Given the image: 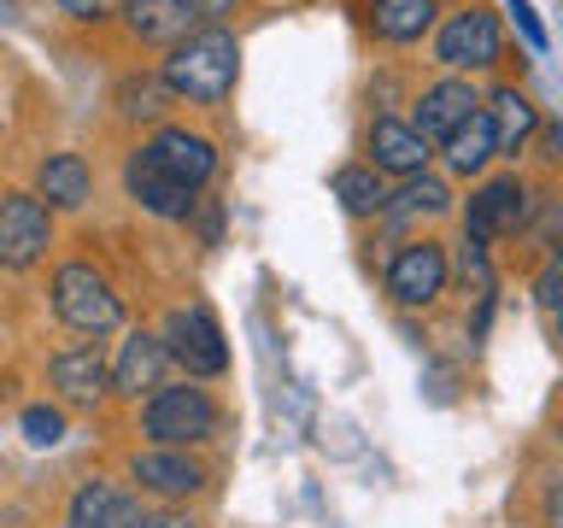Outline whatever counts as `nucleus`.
I'll return each mask as SVG.
<instances>
[{
    "instance_id": "obj_23",
    "label": "nucleus",
    "mask_w": 563,
    "mask_h": 528,
    "mask_svg": "<svg viewBox=\"0 0 563 528\" xmlns=\"http://www.w3.org/2000/svg\"><path fill=\"white\" fill-rule=\"evenodd\" d=\"M18 429H24L30 447H59L65 440V411H53V405H24V411H18Z\"/></svg>"
},
{
    "instance_id": "obj_27",
    "label": "nucleus",
    "mask_w": 563,
    "mask_h": 528,
    "mask_svg": "<svg viewBox=\"0 0 563 528\" xmlns=\"http://www.w3.org/2000/svg\"><path fill=\"white\" fill-rule=\"evenodd\" d=\"M59 7H65L70 18H100V12H112L118 0H59Z\"/></svg>"
},
{
    "instance_id": "obj_26",
    "label": "nucleus",
    "mask_w": 563,
    "mask_h": 528,
    "mask_svg": "<svg viewBox=\"0 0 563 528\" xmlns=\"http://www.w3.org/2000/svg\"><path fill=\"white\" fill-rule=\"evenodd\" d=\"M510 12H517V30L528 35V47H545V30H540V18L528 12V0H510Z\"/></svg>"
},
{
    "instance_id": "obj_29",
    "label": "nucleus",
    "mask_w": 563,
    "mask_h": 528,
    "mask_svg": "<svg viewBox=\"0 0 563 528\" xmlns=\"http://www.w3.org/2000/svg\"><path fill=\"white\" fill-rule=\"evenodd\" d=\"M545 141H552V158H563V123H552V130H545Z\"/></svg>"
},
{
    "instance_id": "obj_16",
    "label": "nucleus",
    "mask_w": 563,
    "mask_h": 528,
    "mask_svg": "<svg viewBox=\"0 0 563 528\" xmlns=\"http://www.w3.org/2000/svg\"><path fill=\"white\" fill-rule=\"evenodd\" d=\"M475 118V88L470 82H434V88H422V100H417V130L429 135V141H452L464 123Z\"/></svg>"
},
{
    "instance_id": "obj_1",
    "label": "nucleus",
    "mask_w": 563,
    "mask_h": 528,
    "mask_svg": "<svg viewBox=\"0 0 563 528\" xmlns=\"http://www.w3.org/2000/svg\"><path fill=\"white\" fill-rule=\"evenodd\" d=\"M211 170H218V147H211L206 135L158 130L147 147L130 153L123 188H130V200L141 211H153V218H188V211L200 206V188L211 183Z\"/></svg>"
},
{
    "instance_id": "obj_20",
    "label": "nucleus",
    "mask_w": 563,
    "mask_h": 528,
    "mask_svg": "<svg viewBox=\"0 0 563 528\" xmlns=\"http://www.w3.org/2000/svg\"><path fill=\"white\" fill-rule=\"evenodd\" d=\"M334 200H341L352 218H376V211L387 206L382 170H376V165H346V170H334Z\"/></svg>"
},
{
    "instance_id": "obj_25",
    "label": "nucleus",
    "mask_w": 563,
    "mask_h": 528,
    "mask_svg": "<svg viewBox=\"0 0 563 528\" xmlns=\"http://www.w3.org/2000/svg\"><path fill=\"white\" fill-rule=\"evenodd\" d=\"M123 112L153 118L158 112V82H123Z\"/></svg>"
},
{
    "instance_id": "obj_21",
    "label": "nucleus",
    "mask_w": 563,
    "mask_h": 528,
    "mask_svg": "<svg viewBox=\"0 0 563 528\" xmlns=\"http://www.w3.org/2000/svg\"><path fill=\"white\" fill-rule=\"evenodd\" d=\"M493 123H499V153H517L528 130H534V106H528L517 88H499L493 95Z\"/></svg>"
},
{
    "instance_id": "obj_15",
    "label": "nucleus",
    "mask_w": 563,
    "mask_h": 528,
    "mask_svg": "<svg viewBox=\"0 0 563 528\" xmlns=\"http://www.w3.org/2000/svg\"><path fill=\"white\" fill-rule=\"evenodd\" d=\"M369 165L387 176H422V165H429V135L417 123L376 118L369 123Z\"/></svg>"
},
{
    "instance_id": "obj_14",
    "label": "nucleus",
    "mask_w": 563,
    "mask_h": 528,
    "mask_svg": "<svg viewBox=\"0 0 563 528\" xmlns=\"http://www.w3.org/2000/svg\"><path fill=\"white\" fill-rule=\"evenodd\" d=\"M200 0H123V18L141 42H158V47H183L194 24H200Z\"/></svg>"
},
{
    "instance_id": "obj_31",
    "label": "nucleus",
    "mask_w": 563,
    "mask_h": 528,
    "mask_svg": "<svg viewBox=\"0 0 563 528\" xmlns=\"http://www.w3.org/2000/svg\"><path fill=\"white\" fill-rule=\"evenodd\" d=\"M558 447H563V422H558Z\"/></svg>"
},
{
    "instance_id": "obj_4",
    "label": "nucleus",
    "mask_w": 563,
    "mask_h": 528,
    "mask_svg": "<svg viewBox=\"0 0 563 528\" xmlns=\"http://www.w3.org/2000/svg\"><path fill=\"white\" fill-rule=\"evenodd\" d=\"M53 311H59L65 329L88 334V341H100V334H112V329L123 323L118 288L95 271V264H82V258L53 271Z\"/></svg>"
},
{
    "instance_id": "obj_28",
    "label": "nucleus",
    "mask_w": 563,
    "mask_h": 528,
    "mask_svg": "<svg viewBox=\"0 0 563 528\" xmlns=\"http://www.w3.org/2000/svg\"><path fill=\"white\" fill-rule=\"evenodd\" d=\"M545 528H563V482L545 487Z\"/></svg>"
},
{
    "instance_id": "obj_17",
    "label": "nucleus",
    "mask_w": 563,
    "mask_h": 528,
    "mask_svg": "<svg viewBox=\"0 0 563 528\" xmlns=\"http://www.w3.org/2000/svg\"><path fill=\"white\" fill-rule=\"evenodd\" d=\"M35 188H42L47 206L77 211V206H88V188H95V176H88L82 153H47L42 170H35Z\"/></svg>"
},
{
    "instance_id": "obj_19",
    "label": "nucleus",
    "mask_w": 563,
    "mask_h": 528,
    "mask_svg": "<svg viewBox=\"0 0 563 528\" xmlns=\"http://www.w3.org/2000/svg\"><path fill=\"white\" fill-rule=\"evenodd\" d=\"M369 24L382 42H417L434 24V0H369Z\"/></svg>"
},
{
    "instance_id": "obj_24",
    "label": "nucleus",
    "mask_w": 563,
    "mask_h": 528,
    "mask_svg": "<svg viewBox=\"0 0 563 528\" xmlns=\"http://www.w3.org/2000/svg\"><path fill=\"white\" fill-rule=\"evenodd\" d=\"M446 206H452V194H446V183H434V176H411L399 194V211H446Z\"/></svg>"
},
{
    "instance_id": "obj_11",
    "label": "nucleus",
    "mask_w": 563,
    "mask_h": 528,
    "mask_svg": "<svg viewBox=\"0 0 563 528\" xmlns=\"http://www.w3.org/2000/svg\"><path fill=\"white\" fill-rule=\"evenodd\" d=\"M47 382H53V394H59L65 405L95 411V405L112 394V364H106V352L95 341H82V346L53 352V359H47Z\"/></svg>"
},
{
    "instance_id": "obj_18",
    "label": "nucleus",
    "mask_w": 563,
    "mask_h": 528,
    "mask_svg": "<svg viewBox=\"0 0 563 528\" xmlns=\"http://www.w3.org/2000/svg\"><path fill=\"white\" fill-rule=\"evenodd\" d=\"M499 153V123H493V112H475L464 130H457L446 141V165L457 176H475V170H487V158Z\"/></svg>"
},
{
    "instance_id": "obj_8",
    "label": "nucleus",
    "mask_w": 563,
    "mask_h": 528,
    "mask_svg": "<svg viewBox=\"0 0 563 528\" xmlns=\"http://www.w3.org/2000/svg\"><path fill=\"white\" fill-rule=\"evenodd\" d=\"M47 246H53L47 206L35 200V194H7V200H0V258H7V271L42 264Z\"/></svg>"
},
{
    "instance_id": "obj_2",
    "label": "nucleus",
    "mask_w": 563,
    "mask_h": 528,
    "mask_svg": "<svg viewBox=\"0 0 563 528\" xmlns=\"http://www.w3.org/2000/svg\"><path fill=\"white\" fill-rule=\"evenodd\" d=\"M235 70H241V47L229 30H194L183 47H170L165 59V88L183 95L194 106H218L229 88H235Z\"/></svg>"
},
{
    "instance_id": "obj_5",
    "label": "nucleus",
    "mask_w": 563,
    "mask_h": 528,
    "mask_svg": "<svg viewBox=\"0 0 563 528\" xmlns=\"http://www.w3.org/2000/svg\"><path fill=\"white\" fill-rule=\"evenodd\" d=\"M65 528H158V517L141 505L135 487L112 482V475H88L65 505Z\"/></svg>"
},
{
    "instance_id": "obj_13",
    "label": "nucleus",
    "mask_w": 563,
    "mask_h": 528,
    "mask_svg": "<svg viewBox=\"0 0 563 528\" xmlns=\"http://www.w3.org/2000/svg\"><path fill=\"white\" fill-rule=\"evenodd\" d=\"M528 218V188L517 176H493L470 194V211H464V235L470 241H499V235H517V223Z\"/></svg>"
},
{
    "instance_id": "obj_22",
    "label": "nucleus",
    "mask_w": 563,
    "mask_h": 528,
    "mask_svg": "<svg viewBox=\"0 0 563 528\" xmlns=\"http://www.w3.org/2000/svg\"><path fill=\"white\" fill-rule=\"evenodd\" d=\"M534 299H540V317L552 329V341H563V253H552L545 271L534 276Z\"/></svg>"
},
{
    "instance_id": "obj_12",
    "label": "nucleus",
    "mask_w": 563,
    "mask_h": 528,
    "mask_svg": "<svg viewBox=\"0 0 563 528\" xmlns=\"http://www.w3.org/2000/svg\"><path fill=\"white\" fill-rule=\"evenodd\" d=\"M170 346L165 334H147V329H130L112 359V394L123 399H153L158 387H165V370H170Z\"/></svg>"
},
{
    "instance_id": "obj_3",
    "label": "nucleus",
    "mask_w": 563,
    "mask_h": 528,
    "mask_svg": "<svg viewBox=\"0 0 563 528\" xmlns=\"http://www.w3.org/2000/svg\"><path fill=\"white\" fill-rule=\"evenodd\" d=\"M218 399L206 394L200 382H165L158 394L141 405V435L153 440V447H206L211 435H218Z\"/></svg>"
},
{
    "instance_id": "obj_10",
    "label": "nucleus",
    "mask_w": 563,
    "mask_h": 528,
    "mask_svg": "<svg viewBox=\"0 0 563 528\" xmlns=\"http://www.w3.org/2000/svg\"><path fill=\"white\" fill-rule=\"evenodd\" d=\"M434 59L452 65V70H482L499 59V18H493L487 7H464L452 12L446 24H440L434 35Z\"/></svg>"
},
{
    "instance_id": "obj_6",
    "label": "nucleus",
    "mask_w": 563,
    "mask_h": 528,
    "mask_svg": "<svg viewBox=\"0 0 563 528\" xmlns=\"http://www.w3.org/2000/svg\"><path fill=\"white\" fill-rule=\"evenodd\" d=\"M165 346H170V359L188 370L194 382H206V376H223L229 370V346H223V329H218V317H211L206 306H176L165 317Z\"/></svg>"
},
{
    "instance_id": "obj_7",
    "label": "nucleus",
    "mask_w": 563,
    "mask_h": 528,
    "mask_svg": "<svg viewBox=\"0 0 563 528\" xmlns=\"http://www.w3.org/2000/svg\"><path fill=\"white\" fill-rule=\"evenodd\" d=\"M130 482L141 493H153V499H194V493H206L211 470L200 458H188V447H141L130 452Z\"/></svg>"
},
{
    "instance_id": "obj_9",
    "label": "nucleus",
    "mask_w": 563,
    "mask_h": 528,
    "mask_svg": "<svg viewBox=\"0 0 563 528\" xmlns=\"http://www.w3.org/2000/svg\"><path fill=\"white\" fill-rule=\"evenodd\" d=\"M446 246L440 241H405L394 264H387V294L399 299V306H434L440 294H446Z\"/></svg>"
},
{
    "instance_id": "obj_30",
    "label": "nucleus",
    "mask_w": 563,
    "mask_h": 528,
    "mask_svg": "<svg viewBox=\"0 0 563 528\" xmlns=\"http://www.w3.org/2000/svg\"><path fill=\"white\" fill-rule=\"evenodd\" d=\"M158 528H194L188 517H158Z\"/></svg>"
}]
</instances>
